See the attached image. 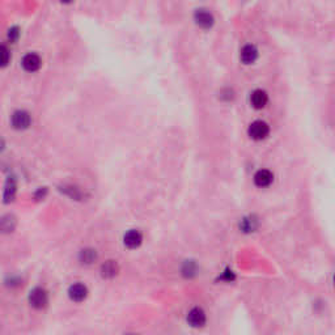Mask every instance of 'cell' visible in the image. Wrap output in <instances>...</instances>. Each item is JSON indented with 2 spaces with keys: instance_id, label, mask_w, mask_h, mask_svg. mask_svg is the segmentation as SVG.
<instances>
[{
  "instance_id": "obj_4",
  "label": "cell",
  "mask_w": 335,
  "mask_h": 335,
  "mask_svg": "<svg viewBox=\"0 0 335 335\" xmlns=\"http://www.w3.org/2000/svg\"><path fill=\"white\" fill-rule=\"evenodd\" d=\"M274 174L267 169H260L254 176V183L258 187H267L273 183Z\"/></svg>"
},
{
  "instance_id": "obj_7",
  "label": "cell",
  "mask_w": 335,
  "mask_h": 335,
  "mask_svg": "<svg viewBox=\"0 0 335 335\" xmlns=\"http://www.w3.org/2000/svg\"><path fill=\"white\" fill-rule=\"evenodd\" d=\"M250 101L251 105L254 106L256 109H263L266 106V104H267V101H269V96H267V93H266L265 91H262V89H256L254 92L251 93Z\"/></svg>"
},
{
  "instance_id": "obj_1",
  "label": "cell",
  "mask_w": 335,
  "mask_h": 335,
  "mask_svg": "<svg viewBox=\"0 0 335 335\" xmlns=\"http://www.w3.org/2000/svg\"><path fill=\"white\" fill-rule=\"evenodd\" d=\"M249 137L254 140H262L267 137V135L270 134V127L269 124L266 123L265 121H254L253 123H250L249 126Z\"/></svg>"
},
{
  "instance_id": "obj_17",
  "label": "cell",
  "mask_w": 335,
  "mask_h": 335,
  "mask_svg": "<svg viewBox=\"0 0 335 335\" xmlns=\"http://www.w3.org/2000/svg\"><path fill=\"white\" fill-rule=\"evenodd\" d=\"M17 35H18L17 28H14V29H11V30H9V38H11V40H16V38H17Z\"/></svg>"
},
{
  "instance_id": "obj_13",
  "label": "cell",
  "mask_w": 335,
  "mask_h": 335,
  "mask_svg": "<svg viewBox=\"0 0 335 335\" xmlns=\"http://www.w3.org/2000/svg\"><path fill=\"white\" fill-rule=\"evenodd\" d=\"M258 227V223L254 217H246L244 219L243 223H241V228H243L245 232H253Z\"/></svg>"
},
{
  "instance_id": "obj_12",
  "label": "cell",
  "mask_w": 335,
  "mask_h": 335,
  "mask_svg": "<svg viewBox=\"0 0 335 335\" xmlns=\"http://www.w3.org/2000/svg\"><path fill=\"white\" fill-rule=\"evenodd\" d=\"M102 275L105 276V278H111V276H114L115 274H117V271H118V266H117V263L115 262H113V260H109V262H106L105 265H102Z\"/></svg>"
},
{
  "instance_id": "obj_18",
  "label": "cell",
  "mask_w": 335,
  "mask_h": 335,
  "mask_svg": "<svg viewBox=\"0 0 335 335\" xmlns=\"http://www.w3.org/2000/svg\"><path fill=\"white\" fill-rule=\"evenodd\" d=\"M333 282H334V287H335V273H334V276H333Z\"/></svg>"
},
{
  "instance_id": "obj_14",
  "label": "cell",
  "mask_w": 335,
  "mask_h": 335,
  "mask_svg": "<svg viewBox=\"0 0 335 335\" xmlns=\"http://www.w3.org/2000/svg\"><path fill=\"white\" fill-rule=\"evenodd\" d=\"M96 259V253L93 250H83L81 253V260H84L85 263H91Z\"/></svg>"
},
{
  "instance_id": "obj_16",
  "label": "cell",
  "mask_w": 335,
  "mask_h": 335,
  "mask_svg": "<svg viewBox=\"0 0 335 335\" xmlns=\"http://www.w3.org/2000/svg\"><path fill=\"white\" fill-rule=\"evenodd\" d=\"M0 55H1V66H5L8 63L9 59V51L5 46H1L0 47Z\"/></svg>"
},
{
  "instance_id": "obj_5",
  "label": "cell",
  "mask_w": 335,
  "mask_h": 335,
  "mask_svg": "<svg viewBox=\"0 0 335 335\" xmlns=\"http://www.w3.org/2000/svg\"><path fill=\"white\" fill-rule=\"evenodd\" d=\"M240 58L245 64H251V63L256 62V59L258 58V50L254 45H245L241 49Z\"/></svg>"
},
{
  "instance_id": "obj_11",
  "label": "cell",
  "mask_w": 335,
  "mask_h": 335,
  "mask_svg": "<svg viewBox=\"0 0 335 335\" xmlns=\"http://www.w3.org/2000/svg\"><path fill=\"white\" fill-rule=\"evenodd\" d=\"M141 244V234L137 230H130L124 234V245L128 247H137Z\"/></svg>"
},
{
  "instance_id": "obj_6",
  "label": "cell",
  "mask_w": 335,
  "mask_h": 335,
  "mask_svg": "<svg viewBox=\"0 0 335 335\" xmlns=\"http://www.w3.org/2000/svg\"><path fill=\"white\" fill-rule=\"evenodd\" d=\"M12 124L15 128H27L30 124V115L24 110L15 111L12 115Z\"/></svg>"
},
{
  "instance_id": "obj_2",
  "label": "cell",
  "mask_w": 335,
  "mask_h": 335,
  "mask_svg": "<svg viewBox=\"0 0 335 335\" xmlns=\"http://www.w3.org/2000/svg\"><path fill=\"white\" fill-rule=\"evenodd\" d=\"M207 317L202 308H193L187 313V322L190 326L193 327H203L206 325Z\"/></svg>"
},
{
  "instance_id": "obj_8",
  "label": "cell",
  "mask_w": 335,
  "mask_h": 335,
  "mask_svg": "<svg viewBox=\"0 0 335 335\" xmlns=\"http://www.w3.org/2000/svg\"><path fill=\"white\" fill-rule=\"evenodd\" d=\"M41 59L37 54H27L25 57L22 58V67L29 72H34L40 68Z\"/></svg>"
},
{
  "instance_id": "obj_9",
  "label": "cell",
  "mask_w": 335,
  "mask_h": 335,
  "mask_svg": "<svg viewBox=\"0 0 335 335\" xmlns=\"http://www.w3.org/2000/svg\"><path fill=\"white\" fill-rule=\"evenodd\" d=\"M195 21L202 28H210L213 24V17L206 9H198L195 12Z\"/></svg>"
},
{
  "instance_id": "obj_10",
  "label": "cell",
  "mask_w": 335,
  "mask_h": 335,
  "mask_svg": "<svg viewBox=\"0 0 335 335\" xmlns=\"http://www.w3.org/2000/svg\"><path fill=\"white\" fill-rule=\"evenodd\" d=\"M68 293H70V297L74 301H83L87 297L88 291H87V287L77 283V284H74V286L71 287Z\"/></svg>"
},
{
  "instance_id": "obj_15",
  "label": "cell",
  "mask_w": 335,
  "mask_h": 335,
  "mask_svg": "<svg viewBox=\"0 0 335 335\" xmlns=\"http://www.w3.org/2000/svg\"><path fill=\"white\" fill-rule=\"evenodd\" d=\"M197 273V266L193 262H186L185 267H183V274L186 276H193Z\"/></svg>"
},
{
  "instance_id": "obj_3",
  "label": "cell",
  "mask_w": 335,
  "mask_h": 335,
  "mask_svg": "<svg viewBox=\"0 0 335 335\" xmlns=\"http://www.w3.org/2000/svg\"><path fill=\"white\" fill-rule=\"evenodd\" d=\"M29 303L33 308H44L47 304V293L42 288H34L29 295Z\"/></svg>"
}]
</instances>
